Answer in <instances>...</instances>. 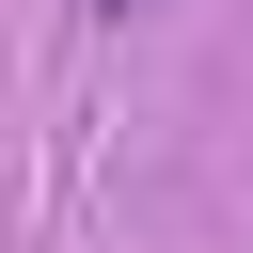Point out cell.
<instances>
[{
    "label": "cell",
    "instance_id": "6da1fadb",
    "mask_svg": "<svg viewBox=\"0 0 253 253\" xmlns=\"http://www.w3.org/2000/svg\"><path fill=\"white\" fill-rule=\"evenodd\" d=\"M95 16H158V0H95Z\"/></svg>",
    "mask_w": 253,
    "mask_h": 253
}]
</instances>
